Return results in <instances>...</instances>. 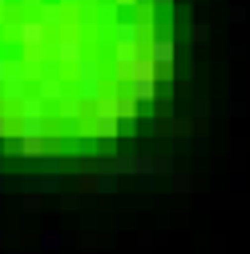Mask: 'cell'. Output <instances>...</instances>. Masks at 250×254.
<instances>
[{"mask_svg": "<svg viewBox=\"0 0 250 254\" xmlns=\"http://www.w3.org/2000/svg\"><path fill=\"white\" fill-rule=\"evenodd\" d=\"M73 73H77L73 77V97L81 105H97V97H101V61L97 57H85Z\"/></svg>", "mask_w": 250, "mask_h": 254, "instance_id": "obj_1", "label": "cell"}, {"mask_svg": "<svg viewBox=\"0 0 250 254\" xmlns=\"http://www.w3.org/2000/svg\"><path fill=\"white\" fill-rule=\"evenodd\" d=\"M20 137H45L49 133V105L37 93H24L20 97V121H16Z\"/></svg>", "mask_w": 250, "mask_h": 254, "instance_id": "obj_2", "label": "cell"}, {"mask_svg": "<svg viewBox=\"0 0 250 254\" xmlns=\"http://www.w3.org/2000/svg\"><path fill=\"white\" fill-rule=\"evenodd\" d=\"M85 57H89V53H85V37L77 33V28H69V20H65L61 37L53 41V61H57L61 69H77Z\"/></svg>", "mask_w": 250, "mask_h": 254, "instance_id": "obj_3", "label": "cell"}, {"mask_svg": "<svg viewBox=\"0 0 250 254\" xmlns=\"http://www.w3.org/2000/svg\"><path fill=\"white\" fill-rule=\"evenodd\" d=\"M89 129L97 133V137H105V141H113V137L121 133V121H117V109H113V93H101V97H97Z\"/></svg>", "mask_w": 250, "mask_h": 254, "instance_id": "obj_4", "label": "cell"}, {"mask_svg": "<svg viewBox=\"0 0 250 254\" xmlns=\"http://www.w3.org/2000/svg\"><path fill=\"white\" fill-rule=\"evenodd\" d=\"M145 57H149L158 69H166V73H170L174 57H178V45H174V37H170V33H166V37H153V41L145 45Z\"/></svg>", "mask_w": 250, "mask_h": 254, "instance_id": "obj_5", "label": "cell"}, {"mask_svg": "<svg viewBox=\"0 0 250 254\" xmlns=\"http://www.w3.org/2000/svg\"><path fill=\"white\" fill-rule=\"evenodd\" d=\"M16 37H20V49L24 53H37V49H45V24L37 16H28V20L16 24Z\"/></svg>", "mask_w": 250, "mask_h": 254, "instance_id": "obj_6", "label": "cell"}, {"mask_svg": "<svg viewBox=\"0 0 250 254\" xmlns=\"http://www.w3.org/2000/svg\"><path fill=\"white\" fill-rule=\"evenodd\" d=\"M37 97H41L45 105H57L61 97H65V77H61V73L41 77V81H37Z\"/></svg>", "mask_w": 250, "mask_h": 254, "instance_id": "obj_7", "label": "cell"}, {"mask_svg": "<svg viewBox=\"0 0 250 254\" xmlns=\"http://www.w3.org/2000/svg\"><path fill=\"white\" fill-rule=\"evenodd\" d=\"M57 117H61V125H81V101L73 97V93H65V97L57 101ZM85 129V125H81Z\"/></svg>", "mask_w": 250, "mask_h": 254, "instance_id": "obj_8", "label": "cell"}, {"mask_svg": "<svg viewBox=\"0 0 250 254\" xmlns=\"http://www.w3.org/2000/svg\"><path fill=\"white\" fill-rule=\"evenodd\" d=\"M125 89L133 93V101H137V105H141V101H153V97H158V77H133Z\"/></svg>", "mask_w": 250, "mask_h": 254, "instance_id": "obj_9", "label": "cell"}, {"mask_svg": "<svg viewBox=\"0 0 250 254\" xmlns=\"http://www.w3.org/2000/svg\"><path fill=\"white\" fill-rule=\"evenodd\" d=\"M37 20L49 28V24H65V8H61V4H41L37 8Z\"/></svg>", "mask_w": 250, "mask_h": 254, "instance_id": "obj_10", "label": "cell"}, {"mask_svg": "<svg viewBox=\"0 0 250 254\" xmlns=\"http://www.w3.org/2000/svg\"><path fill=\"white\" fill-rule=\"evenodd\" d=\"M20 153L24 157H45L49 149H45V137H20Z\"/></svg>", "mask_w": 250, "mask_h": 254, "instance_id": "obj_11", "label": "cell"}, {"mask_svg": "<svg viewBox=\"0 0 250 254\" xmlns=\"http://www.w3.org/2000/svg\"><path fill=\"white\" fill-rule=\"evenodd\" d=\"M97 190H101V194H113V190H117V174H113V170H101Z\"/></svg>", "mask_w": 250, "mask_h": 254, "instance_id": "obj_12", "label": "cell"}, {"mask_svg": "<svg viewBox=\"0 0 250 254\" xmlns=\"http://www.w3.org/2000/svg\"><path fill=\"white\" fill-rule=\"evenodd\" d=\"M61 242H65V234H61V230H45V234H41V246H45V250H57Z\"/></svg>", "mask_w": 250, "mask_h": 254, "instance_id": "obj_13", "label": "cell"}, {"mask_svg": "<svg viewBox=\"0 0 250 254\" xmlns=\"http://www.w3.org/2000/svg\"><path fill=\"white\" fill-rule=\"evenodd\" d=\"M41 170H45L49 178H57V174H61V157H53V153H45V157H41Z\"/></svg>", "mask_w": 250, "mask_h": 254, "instance_id": "obj_14", "label": "cell"}, {"mask_svg": "<svg viewBox=\"0 0 250 254\" xmlns=\"http://www.w3.org/2000/svg\"><path fill=\"white\" fill-rule=\"evenodd\" d=\"M33 186L41 190V194H53V190H61V182H57V178H49V174H45V178H37Z\"/></svg>", "mask_w": 250, "mask_h": 254, "instance_id": "obj_15", "label": "cell"}, {"mask_svg": "<svg viewBox=\"0 0 250 254\" xmlns=\"http://www.w3.org/2000/svg\"><path fill=\"white\" fill-rule=\"evenodd\" d=\"M190 186H194V178H190V174H174V190H178V194H186Z\"/></svg>", "mask_w": 250, "mask_h": 254, "instance_id": "obj_16", "label": "cell"}, {"mask_svg": "<svg viewBox=\"0 0 250 254\" xmlns=\"http://www.w3.org/2000/svg\"><path fill=\"white\" fill-rule=\"evenodd\" d=\"M242 20H246V4H234L230 8V24H242Z\"/></svg>", "mask_w": 250, "mask_h": 254, "instance_id": "obj_17", "label": "cell"}, {"mask_svg": "<svg viewBox=\"0 0 250 254\" xmlns=\"http://www.w3.org/2000/svg\"><path fill=\"white\" fill-rule=\"evenodd\" d=\"M194 41H210V24H194Z\"/></svg>", "mask_w": 250, "mask_h": 254, "instance_id": "obj_18", "label": "cell"}, {"mask_svg": "<svg viewBox=\"0 0 250 254\" xmlns=\"http://www.w3.org/2000/svg\"><path fill=\"white\" fill-rule=\"evenodd\" d=\"M8 129H12V125H8V117H4V109H0V137H8Z\"/></svg>", "mask_w": 250, "mask_h": 254, "instance_id": "obj_19", "label": "cell"}, {"mask_svg": "<svg viewBox=\"0 0 250 254\" xmlns=\"http://www.w3.org/2000/svg\"><path fill=\"white\" fill-rule=\"evenodd\" d=\"M149 4H153V8L162 12V8H170V4H174V0H149Z\"/></svg>", "mask_w": 250, "mask_h": 254, "instance_id": "obj_20", "label": "cell"}, {"mask_svg": "<svg viewBox=\"0 0 250 254\" xmlns=\"http://www.w3.org/2000/svg\"><path fill=\"white\" fill-rule=\"evenodd\" d=\"M113 4H117V8H133L137 0H113Z\"/></svg>", "mask_w": 250, "mask_h": 254, "instance_id": "obj_21", "label": "cell"}, {"mask_svg": "<svg viewBox=\"0 0 250 254\" xmlns=\"http://www.w3.org/2000/svg\"><path fill=\"white\" fill-rule=\"evenodd\" d=\"M4 73H8V61H4V57H0V81H4Z\"/></svg>", "mask_w": 250, "mask_h": 254, "instance_id": "obj_22", "label": "cell"}, {"mask_svg": "<svg viewBox=\"0 0 250 254\" xmlns=\"http://www.w3.org/2000/svg\"><path fill=\"white\" fill-rule=\"evenodd\" d=\"M20 4H24V8H33V4H37V8H41V0H20Z\"/></svg>", "mask_w": 250, "mask_h": 254, "instance_id": "obj_23", "label": "cell"}, {"mask_svg": "<svg viewBox=\"0 0 250 254\" xmlns=\"http://www.w3.org/2000/svg\"><path fill=\"white\" fill-rule=\"evenodd\" d=\"M69 4H81V0H61V8H69Z\"/></svg>", "mask_w": 250, "mask_h": 254, "instance_id": "obj_24", "label": "cell"}, {"mask_svg": "<svg viewBox=\"0 0 250 254\" xmlns=\"http://www.w3.org/2000/svg\"><path fill=\"white\" fill-rule=\"evenodd\" d=\"M4 4H8V0H0V12H4Z\"/></svg>", "mask_w": 250, "mask_h": 254, "instance_id": "obj_25", "label": "cell"}]
</instances>
